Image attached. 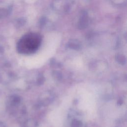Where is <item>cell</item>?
I'll return each instance as SVG.
<instances>
[{
  "mask_svg": "<svg viewBox=\"0 0 127 127\" xmlns=\"http://www.w3.org/2000/svg\"><path fill=\"white\" fill-rule=\"evenodd\" d=\"M41 42L40 35L35 33H29L24 35L18 44V51L23 54H31L39 48Z\"/></svg>",
  "mask_w": 127,
  "mask_h": 127,
  "instance_id": "1",
  "label": "cell"
}]
</instances>
